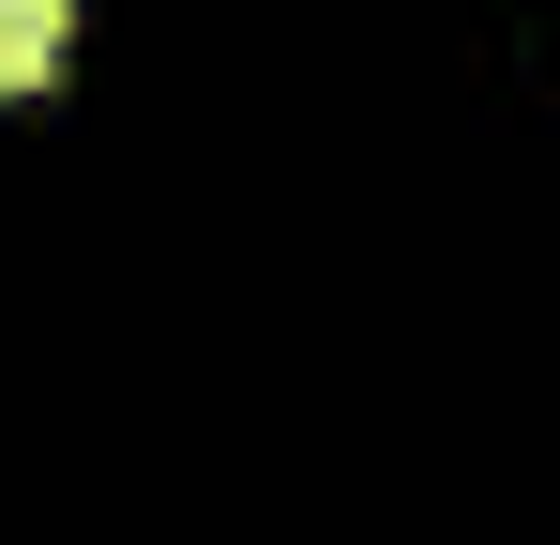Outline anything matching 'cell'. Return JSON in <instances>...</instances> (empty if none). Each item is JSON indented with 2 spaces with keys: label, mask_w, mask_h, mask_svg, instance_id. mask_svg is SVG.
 Instances as JSON below:
<instances>
[{
  "label": "cell",
  "mask_w": 560,
  "mask_h": 545,
  "mask_svg": "<svg viewBox=\"0 0 560 545\" xmlns=\"http://www.w3.org/2000/svg\"><path fill=\"white\" fill-rule=\"evenodd\" d=\"M61 31H77V0H0V106L61 77Z\"/></svg>",
  "instance_id": "6da1fadb"
}]
</instances>
